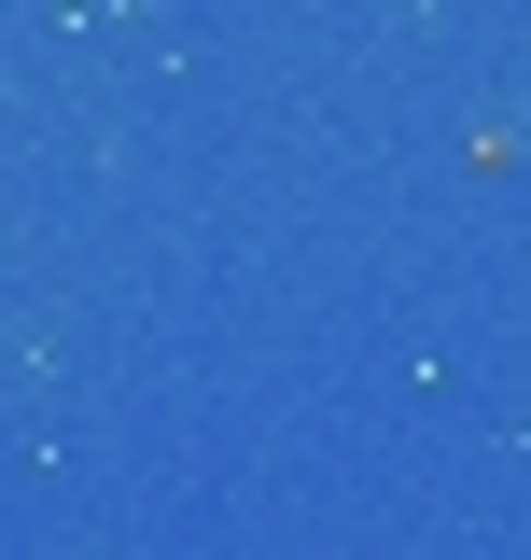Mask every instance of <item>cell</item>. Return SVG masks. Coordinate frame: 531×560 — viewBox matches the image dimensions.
Listing matches in <instances>:
<instances>
[]
</instances>
